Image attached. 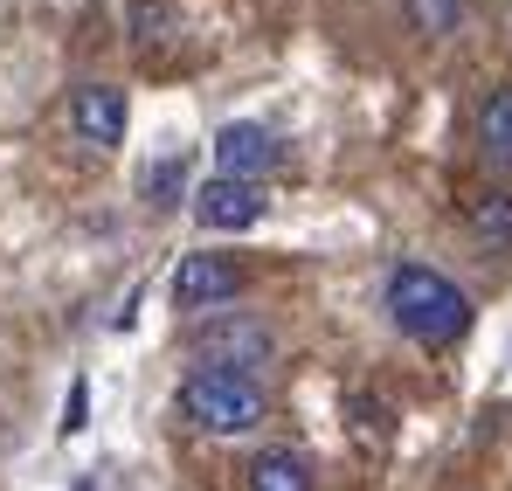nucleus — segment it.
Masks as SVG:
<instances>
[{"mask_svg": "<svg viewBox=\"0 0 512 491\" xmlns=\"http://www.w3.org/2000/svg\"><path fill=\"white\" fill-rule=\"evenodd\" d=\"M388 319L416 346H450L471 332V298L423 263H402V270H388Z\"/></svg>", "mask_w": 512, "mask_h": 491, "instance_id": "obj_1", "label": "nucleus"}, {"mask_svg": "<svg viewBox=\"0 0 512 491\" xmlns=\"http://www.w3.org/2000/svg\"><path fill=\"white\" fill-rule=\"evenodd\" d=\"M478 153L492 173H512V83L485 90V104H478Z\"/></svg>", "mask_w": 512, "mask_h": 491, "instance_id": "obj_8", "label": "nucleus"}, {"mask_svg": "<svg viewBox=\"0 0 512 491\" xmlns=\"http://www.w3.org/2000/svg\"><path fill=\"white\" fill-rule=\"evenodd\" d=\"M464 222H471V236L485 249H512V187H485V194H471V208H464Z\"/></svg>", "mask_w": 512, "mask_h": 491, "instance_id": "obj_9", "label": "nucleus"}, {"mask_svg": "<svg viewBox=\"0 0 512 491\" xmlns=\"http://www.w3.org/2000/svg\"><path fill=\"white\" fill-rule=\"evenodd\" d=\"M187 346L208 367H229V374H256V367L277 360V332L263 326L256 312H208L201 326L187 332Z\"/></svg>", "mask_w": 512, "mask_h": 491, "instance_id": "obj_3", "label": "nucleus"}, {"mask_svg": "<svg viewBox=\"0 0 512 491\" xmlns=\"http://www.w3.org/2000/svg\"><path fill=\"white\" fill-rule=\"evenodd\" d=\"M173 402H180V415L194 429H208V436H250V429H263V415H270L263 381L256 374H229V367H194Z\"/></svg>", "mask_w": 512, "mask_h": 491, "instance_id": "obj_2", "label": "nucleus"}, {"mask_svg": "<svg viewBox=\"0 0 512 491\" xmlns=\"http://www.w3.org/2000/svg\"><path fill=\"white\" fill-rule=\"evenodd\" d=\"M243 478H250V491H319L312 485V464L298 450H256Z\"/></svg>", "mask_w": 512, "mask_h": 491, "instance_id": "obj_10", "label": "nucleus"}, {"mask_svg": "<svg viewBox=\"0 0 512 491\" xmlns=\"http://www.w3.org/2000/svg\"><path fill=\"white\" fill-rule=\"evenodd\" d=\"M263 187L256 180H208V187H194V222L201 229H215V236H243V229H256L263 222Z\"/></svg>", "mask_w": 512, "mask_h": 491, "instance_id": "obj_5", "label": "nucleus"}, {"mask_svg": "<svg viewBox=\"0 0 512 491\" xmlns=\"http://www.w3.org/2000/svg\"><path fill=\"white\" fill-rule=\"evenodd\" d=\"M125 90H111V83H84L77 97H70V125H77V139L97 146V153H111V146H125Z\"/></svg>", "mask_w": 512, "mask_h": 491, "instance_id": "obj_7", "label": "nucleus"}, {"mask_svg": "<svg viewBox=\"0 0 512 491\" xmlns=\"http://www.w3.org/2000/svg\"><path fill=\"white\" fill-rule=\"evenodd\" d=\"M180 194H187V153H167V160L146 166V201L153 208H173Z\"/></svg>", "mask_w": 512, "mask_h": 491, "instance_id": "obj_11", "label": "nucleus"}, {"mask_svg": "<svg viewBox=\"0 0 512 491\" xmlns=\"http://www.w3.org/2000/svg\"><path fill=\"white\" fill-rule=\"evenodd\" d=\"M402 7L423 35H457V21H464V0H402Z\"/></svg>", "mask_w": 512, "mask_h": 491, "instance_id": "obj_12", "label": "nucleus"}, {"mask_svg": "<svg viewBox=\"0 0 512 491\" xmlns=\"http://www.w3.org/2000/svg\"><path fill=\"white\" fill-rule=\"evenodd\" d=\"M277 160H284L277 132H263L250 118H236V125L215 132V173H222V180H256V187H263V173H277Z\"/></svg>", "mask_w": 512, "mask_h": 491, "instance_id": "obj_6", "label": "nucleus"}, {"mask_svg": "<svg viewBox=\"0 0 512 491\" xmlns=\"http://www.w3.org/2000/svg\"><path fill=\"white\" fill-rule=\"evenodd\" d=\"M243 291V263L236 256H215V249H187L173 263V305L180 312H215Z\"/></svg>", "mask_w": 512, "mask_h": 491, "instance_id": "obj_4", "label": "nucleus"}, {"mask_svg": "<svg viewBox=\"0 0 512 491\" xmlns=\"http://www.w3.org/2000/svg\"><path fill=\"white\" fill-rule=\"evenodd\" d=\"M84 402H90V388L77 381V388H70V402H63V429H84Z\"/></svg>", "mask_w": 512, "mask_h": 491, "instance_id": "obj_13", "label": "nucleus"}]
</instances>
